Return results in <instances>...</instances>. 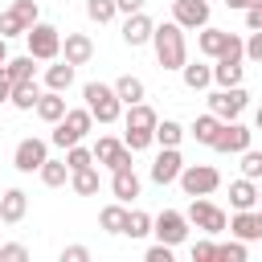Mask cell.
Instances as JSON below:
<instances>
[{
  "mask_svg": "<svg viewBox=\"0 0 262 262\" xmlns=\"http://www.w3.org/2000/svg\"><path fill=\"white\" fill-rule=\"evenodd\" d=\"M196 49L205 53V57H246V41L237 37V33H225V29H213V25H205L201 29V37H196Z\"/></svg>",
  "mask_w": 262,
  "mask_h": 262,
  "instance_id": "obj_2",
  "label": "cell"
},
{
  "mask_svg": "<svg viewBox=\"0 0 262 262\" xmlns=\"http://www.w3.org/2000/svg\"><path fill=\"white\" fill-rule=\"evenodd\" d=\"M250 139H254V131H250L246 123H237V119H221L217 139H213V151H221V156H242V151L250 147Z\"/></svg>",
  "mask_w": 262,
  "mask_h": 262,
  "instance_id": "obj_8",
  "label": "cell"
},
{
  "mask_svg": "<svg viewBox=\"0 0 262 262\" xmlns=\"http://www.w3.org/2000/svg\"><path fill=\"white\" fill-rule=\"evenodd\" d=\"M246 29H250V33L262 29V4H250V8H246Z\"/></svg>",
  "mask_w": 262,
  "mask_h": 262,
  "instance_id": "obj_47",
  "label": "cell"
},
{
  "mask_svg": "<svg viewBox=\"0 0 262 262\" xmlns=\"http://www.w3.org/2000/svg\"><path fill=\"white\" fill-rule=\"evenodd\" d=\"M33 61H37L33 53H25V57H8V61H4V74H8L12 82H25V78H33Z\"/></svg>",
  "mask_w": 262,
  "mask_h": 262,
  "instance_id": "obj_34",
  "label": "cell"
},
{
  "mask_svg": "<svg viewBox=\"0 0 262 262\" xmlns=\"http://www.w3.org/2000/svg\"><path fill=\"white\" fill-rule=\"evenodd\" d=\"M90 151H94V164H102V168H111V172L131 164V147H127L123 139H115V135H102Z\"/></svg>",
  "mask_w": 262,
  "mask_h": 262,
  "instance_id": "obj_12",
  "label": "cell"
},
{
  "mask_svg": "<svg viewBox=\"0 0 262 262\" xmlns=\"http://www.w3.org/2000/svg\"><path fill=\"white\" fill-rule=\"evenodd\" d=\"M151 139H156L160 147H180V139H184V127H180L176 119H156V131H151Z\"/></svg>",
  "mask_w": 262,
  "mask_h": 262,
  "instance_id": "obj_29",
  "label": "cell"
},
{
  "mask_svg": "<svg viewBox=\"0 0 262 262\" xmlns=\"http://www.w3.org/2000/svg\"><path fill=\"white\" fill-rule=\"evenodd\" d=\"M151 29H156V20L139 8V12H131V16L123 20V41H127L131 49H139V45H147V41H151Z\"/></svg>",
  "mask_w": 262,
  "mask_h": 262,
  "instance_id": "obj_15",
  "label": "cell"
},
{
  "mask_svg": "<svg viewBox=\"0 0 262 262\" xmlns=\"http://www.w3.org/2000/svg\"><path fill=\"white\" fill-rule=\"evenodd\" d=\"M25 33H29V29H25V20H20L12 8H4V12H0V37L8 41V37H25Z\"/></svg>",
  "mask_w": 262,
  "mask_h": 262,
  "instance_id": "obj_37",
  "label": "cell"
},
{
  "mask_svg": "<svg viewBox=\"0 0 262 262\" xmlns=\"http://www.w3.org/2000/svg\"><path fill=\"white\" fill-rule=\"evenodd\" d=\"M188 225H196L201 233H209V237H217V233H225V225H229V217H225V209H217L213 201H205V196H192V205H188Z\"/></svg>",
  "mask_w": 262,
  "mask_h": 262,
  "instance_id": "obj_7",
  "label": "cell"
},
{
  "mask_svg": "<svg viewBox=\"0 0 262 262\" xmlns=\"http://www.w3.org/2000/svg\"><path fill=\"white\" fill-rule=\"evenodd\" d=\"M172 250H176V246L156 242V246H147V254H143V258H147V262H172Z\"/></svg>",
  "mask_w": 262,
  "mask_h": 262,
  "instance_id": "obj_44",
  "label": "cell"
},
{
  "mask_svg": "<svg viewBox=\"0 0 262 262\" xmlns=\"http://www.w3.org/2000/svg\"><path fill=\"white\" fill-rule=\"evenodd\" d=\"M115 94H119V102L123 106H131V102H143V94H147V86L135 78V74H123L119 82H115Z\"/></svg>",
  "mask_w": 262,
  "mask_h": 262,
  "instance_id": "obj_28",
  "label": "cell"
},
{
  "mask_svg": "<svg viewBox=\"0 0 262 262\" xmlns=\"http://www.w3.org/2000/svg\"><path fill=\"white\" fill-rule=\"evenodd\" d=\"M123 233H127V237H147V233H151V217H147L143 209H127V225H123Z\"/></svg>",
  "mask_w": 262,
  "mask_h": 262,
  "instance_id": "obj_33",
  "label": "cell"
},
{
  "mask_svg": "<svg viewBox=\"0 0 262 262\" xmlns=\"http://www.w3.org/2000/svg\"><path fill=\"white\" fill-rule=\"evenodd\" d=\"M143 4H147V0H115V8H119V12H127V16H131V12H139Z\"/></svg>",
  "mask_w": 262,
  "mask_h": 262,
  "instance_id": "obj_48",
  "label": "cell"
},
{
  "mask_svg": "<svg viewBox=\"0 0 262 262\" xmlns=\"http://www.w3.org/2000/svg\"><path fill=\"white\" fill-rule=\"evenodd\" d=\"M90 164H94V151H90V147H82V143L66 147V168H70V172H78V168H90Z\"/></svg>",
  "mask_w": 262,
  "mask_h": 262,
  "instance_id": "obj_36",
  "label": "cell"
},
{
  "mask_svg": "<svg viewBox=\"0 0 262 262\" xmlns=\"http://www.w3.org/2000/svg\"><path fill=\"white\" fill-rule=\"evenodd\" d=\"M151 45H156V61H160L164 70H180V66L188 61L184 29H180L176 20H168V25H156V29H151Z\"/></svg>",
  "mask_w": 262,
  "mask_h": 262,
  "instance_id": "obj_1",
  "label": "cell"
},
{
  "mask_svg": "<svg viewBox=\"0 0 262 262\" xmlns=\"http://www.w3.org/2000/svg\"><path fill=\"white\" fill-rule=\"evenodd\" d=\"M242 176L262 180V151H258V147H246V151H242Z\"/></svg>",
  "mask_w": 262,
  "mask_h": 262,
  "instance_id": "obj_39",
  "label": "cell"
},
{
  "mask_svg": "<svg viewBox=\"0 0 262 262\" xmlns=\"http://www.w3.org/2000/svg\"><path fill=\"white\" fill-rule=\"evenodd\" d=\"M37 98H41V86H37V78H25V82H12V106L16 111H33L37 106Z\"/></svg>",
  "mask_w": 262,
  "mask_h": 262,
  "instance_id": "obj_24",
  "label": "cell"
},
{
  "mask_svg": "<svg viewBox=\"0 0 262 262\" xmlns=\"http://www.w3.org/2000/svg\"><path fill=\"white\" fill-rule=\"evenodd\" d=\"M82 98H86V111H90L98 123H115V119L123 115V102H119L115 86H106V82H86V86H82Z\"/></svg>",
  "mask_w": 262,
  "mask_h": 262,
  "instance_id": "obj_3",
  "label": "cell"
},
{
  "mask_svg": "<svg viewBox=\"0 0 262 262\" xmlns=\"http://www.w3.org/2000/svg\"><path fill=\"white\" fill-rule=\"evenodd\" d=\"M70 188H74L78 196H94V192L102 188V176H98V168L90 164V168H78V172H70Z\"/></svg>",
  "mask_w": 262,
  "mask_h": 262,
  "instance_id": "obj_25",
  "label": "cell"
},
{
  "mask_svg": "<svg viewBox=\"0 0 262 262\" xmlns=\"http://www.w3.org/2000/svg\"><path fill=\"white\" fill-rule=\"evenodd\" d=\"M70 86H74V66L61 57L57 66H49V70H45V90H61V94H66Z\"/></svg>",
  "mask_w": 262,
  "mask_h": 262,
  "instance_id": "obj_26",
  "label": "cell"
},
{
  "mask_svg": "<svg viewBox=\"0 0 262 262\" xmlns=\"http://www.w3.org/2000/svg\"><path fill=\"white\" fill-rule=\"evenodd\" d=\"M139 176H135V168L127 164V168H115V176H111V192H115V201H123V205H131L135 196H139Z\"/></svg>",
  "mask_w": 262,
  "mask_h": 262,
  "instance_id": "obj_18",
  "label": "cell"
},
{
  "mask_svg": "<svg viewBox=\"0 0 262 262\" xmlns=\"http://www.w3.org/2000/svg\"><path fill=\"white\" fill-rule=\"evenodd\" d=\"M61 57H66L70 66H86V61L94 57V41H90L86 33H66V37H61Z\"/></svg>",
  "mask_w": 262,
  "mask_h": 262,
  "instance_id": "obj_17",
  "label": "cell"
},
{
  "mask_svg": "<svg viewBox=\"0 0 262 262\" xmlns=\"http://www.w3.org/2000/svg\"><path fill=\"white\" fill-rule=\"evenodd\" d=\"M246 254H250V250H246V242H242V237H233V242H221V246H217V258H221V262H246Z\"/></svg>",
  "mask_w": 262,
  "mask_h": 262,
  "instance_id": "obj_38",
  "label": "cell"
},
{
  "mask_svg": "<svg viewBox=\"0 0 262 262\" xmlns=\"http://www.w3.org/2000/svg\"><path fill=\"white\" fill-rule=\"evenodd\" d=\"M176 180H180L184 196H209V192L221 188V172H217L213 164H184Z\"/></svg>",
  "mask_w": 262,
  "mask_h": 262,
  "instance_id": "obj_5",
  "label": "cell"
},
{
  "mask_svg": "<svg viewBox=\"0 0 262 262\" xmlns=\"http://www.w3.org/2000/svg\"><path fill=\"white\" fill-rule=\"evenodd\" d=\"M25 213H29V192L25 188H8L0 196V221L4 225H16V221H25Z\"/></svg>",
  "mask_w": 262,
  "mask_h": 262,
  "instance_id": "obj_19",
  "label": "cell"
},
{
  "mask_svg": "<svg viewBox=\"0 0 262 262\" xmlns=\"http://www.w3.org/2000/svg\"><path fill=\"white\" fill-rule=\"evenodd\" d=\"M25 45H29V53H33L37 61H57V57H61V29L37 20V25L25 33Z\"/></svg>",
  "mask_w": 262,
  "mask_h": 262,
  "instance_id": "obj_6",
  "label": "cell"
},
{
  "mask_svg": "<svg viewBox=\"0 0 262 262\" xmlns=\"http://www.w3.org/2000/svg\"><path fill=\"white\" fill-rule=\"evenodd\" d=\"M0 233H4V229H0Z\"/></svg>",
  "mask_w": 262,
  "mask_h": 262,
  "instance_id": "obj_53",
  "label": "cell"
},
{
  "mask_svg": "<svg viewBox=\"0 0 262 262\" xmlns=\"http://www.w3.org/2000/svg\"><path fill=\"white\" fill-rule=\"evenodd\" d=\"M254 127H258V131H262V106H258V111H254Z\"/></svg>",
  "mask_w": 262,
  "mask_h": 262,
  "instance_id": "obj_52",
  "label": "cell"
},
{
  "mask_svg": "<svg viewBox=\"0 0 262 262\" xmlns=\"http://www.w3.org/2000/svg\"><path fill=\"white\" fill-rule=\"evenodd\" d=\"M90 127H94V115H90L86 106H74V111L66 106V115H61V119L53 123V143H57V147L66 151V147H74V143H82Z\"/></svg>",
  "mask_w": 262,
  "mask_h": 262,
  "instance_id": "obj_4",
  "label": "cell"
},
{
  "mask_svg": "<svg viewBox=\"0 0 262 262\" xmlns=\"http://www.w3.org/2000/svg\"><path fill=\"white\" fill-rule=\"evenodd\" d=\"M61 262H90V250L86 246H66L61 250Z\"/></svg>",
  "mask_w": 262,
  "mask_h": 262,
  "instance_id": "obj_46",
  "label": "cell"
},
{
  "mask_svg": "<svg viewBox=\"0 0 262 262\" xmlns=\"http://www.w3.org/2000/svg\"><path fill=\"white\" fill-rule=\"evenodd\" d=\"M98 225H102L106 233H123V225H127V205H123V201L106 205V209L98 213Z\"/></svg>",
  "mask_w": 262,
  "mask_h": 262,
  "instance_id": "obj_32",
  "label": "cell"
},
{
  "mask_svg": "<svg viewBox=\"0 0 262 262\" xmlns=\"http://www.w3.org/2000/svg\"><path fill=\"white\" fill-rule=\"evenodd\" d=\"M229 233L242 237V242H258V237H262V213H258V209H233Z\"/></svg>",
  "mask_w": 262,
  "mask_h": 262,
  "instance_id": "obj_14",
  "label": "cell"
},
{
  "mask_svg": "<svg viewBox=\"0 0 262 262\" xmlns=\"http://www.w3.org/2000/svg\"><path fill=\"white\" fill-rule=\"evenodd\" d=\"M151 233L156 242H168V246H180L188 237V217L176 213V209H164L160 217H151Z\"/></svg>",
  "mask_w": 262,
  "mask_h": 262,
  "instance_id": "obj_10",
  "label": "cell"
},
{
  "mask_svg": "<svg viewBox=\"0 0 262 262\" xmlns=\"http://www.w3.org/2000/svg\"><path fill=\"white\" fill-rule=\"evenodd\" d=\"M115 0H86V16L94 20V25H106V20H115Z\"/></svg>",
  "mask_w": 262,
  "mask_h": 262,
  "instance_id": "obj_35",
  "label": "cell"
},
{
  "mask_svg": "<svg viewBox=\"0 0 262 262\" xmlns=\"http://www.w3.org/2000/svg\"><path fill=\"white\" fill-rule=\"evenodd\" d=\"M25 258H29V250L20 242H0V262H25Z\"/></svg>",
  "mask_w": 262,
  "mask_h": 262,
  "instance_id": "obj_43",
  "label": "cell"
},
{
  "mask_svg": "<svg viewBox=\"0 0 262 262\" xmlns=\"http://www.w3.org/2000/svg\"><path fill=\"white\" fill-rule=\"evenodd\" d=\"M123 143H127L131 151H143V147H151L156 139H151V131H123Z\"/></svg>",
  "mask_w": 262,
  "mask_h": 262,
  "instance_id": "obj_42",
  "label": "cell"
},
{
  "mask_svg": "<svg viewBox=\"0 0 262 262\" xmlns=\"http://www.w3.org/2000/svg\"><path fill=\"white\" fill-rule=\"evenodd\" d=\"M12 12L25 20V29H33V25L41 20V8H37V0H12Z\"/></svg>",
  "mask_w": 262,
  "mask_h": 262,
  "instance_id": "obj_40",
  "label": "cell"
},
{
  "mask_svg": "<svg viewBox=\"0 0 262 262\" xmlns=\"http://www.w3.org/2000/svg\"><path fill=\"white\" fill-rule=\"evenodd\" d=\"M180 168H184L180 147H160V156H156V164H151V180H156V184H172V180L180 176Z\"/></svg>",
  "mask_w": 262,
  "mask_h": 262,
  "instance_id": "obj_16",
  "label": "cell"
},
{
  "mask_svg": "<svg viewBox=\"0 0 262 262\" xmlns=\"http://www.w3.org/2000/svg\"><path fill=\"white\" fill-rule=\"evenodd\" d=\"M4 61H8V41L0 37V66H4Z\"/></svg>",
  "mask_w": 262,
  "mask_h": 262,
  "instance_id": "obj_51",
  "label": "cell"
},
{
  "mask_svg": "<svg viewBox=\"0 0 262 262\" xmlns=\"http://www.w3.org/2000/svg\"><path fill=\"white\" fill-rule=\"evenodd\" d=\"M250 4H262V0H225V8H242V12H246Z\"/></svg>",
  "mask_w": 262,
  "mask_h": 262,
  "instance_id": "obj_50",
  "label": "cell"
},
{
  "mask_svg": "<svg viewBox=\"0 0 262 262\" xmlns=\"http://www.w3.org/2000/svg\"><path fill=\"white\" fill-rule=\"evenodd\" d=\"M229 205H233V209H254V205H258V180H250V176L233 180V184H229Z\"/></svg>",
  "mask_w": 262,
  "mask_h": 262,
  "instance_id": "obj_22",
  "label": "cell"
},
{
  "mask_svg": "<svg viewBox=\"0 0 262 262\" xmlns=\"http://www.w3.org/2000/svg\"><path fill=\"white\" fill-rule=\"evenodd\" d=\"M213 82L217 86H242V57H217L213 61Z\"/></svg>",
  "mask_w": 262,
  "mask_h": 262,
  "instance_id": "obj_23",
  "label": "cell"
},
{
  "mask_svg": "<svg viewBox=\"0 0 262 262\" xmlns=\"http://www.w3.org/2000/svg\"><path fill=\"white\" fill-rule=\"evenodd\" d=\"M45 160H49V143L37 139V135H33V139H20L16 151H12V168H16V172H37Z\"/></svg>",
  "mask_w": 262,
  "mask_h": 262,
  "instance_id": "obj_11",
  "label": "cell"
},
{
  "mask_svg": "<svg viewBox=\"0 0 262 262\" xmlns=\"http://www.w3.org/2000/svg\"><path fill=\"white\" fill-rule=\"evenodd\" d=\"M180 78H184V86H188V90H205V86L213 82V66L184 61V66H180Z\"/></svg>",
  "mask_w": 262,
  "mask_h": 262,
  "instance_id": "obj_27",
  "label": "cell"
},
{
  "mask_svg": "<svg viewBox=\"0 0 262 262\" xmlns=\"http://www.w3.org/2000/svg\"><path fill=\"white\" fill-rule=\"evenodd\" d=\"M12 98V78L4 74V66H0V102H8Z\"/></svg>",
  "mask_w": 262,
  "mask_h": 262,
  "instance_id": "obj_49",
  "label": "cell"
},
{
  "mask_svg": "<svg viewBox=\"0 0 262 262\" xmlns=\"http://www.w3.org/2000/svg\"><path fill=\"white\" fill-rule=\"evenodd\" d=\"M246 57H250V61H262V29L250 33V41H246Z\"/></svg>",
  "mask_w": 262,
  "mask_h": 262,
  "instance_id": "obj_45",
  "label": "cell"
},
{
  "mask_svg": "<svg viewBox=\"0 0 262 262\" xmlns=\"http://www.w3.org/2000/svg\"><path fill=\"white\" fill-rule=\"evenodd\" d=\"M172 20L188 33V29H205L209 25V0H176L172 4Z\"/></svg>",
  "mask_w": 262,
  "mask_h": 262,
  "instance_id": "obj_13",
  "label": "cell"
},
{
  "mask_svg": "<svg viewBox=\"0 0 262 262\" xmlns=\"http://www.w3.org/2000/svg\"><path fill=\"white\" fill-rule=\"evenodd\" d=\"M156 111L147 106V102H131L127 106V115H123V123H127V131H156Z\"/></svg>",
  "mask_w": 262,
  "mask_h": 262,
  "instance_id": "obj_21",
  "label": "cell"
},
{
  "mask_svg": "<svg viewBox=\"0 0 262 262\" xmlns=\"http://www.w3.org/2000/svg\"><path fill=\"white\" fill-rule=\"evenodd\" d=\"M37 119L41 123H57L61 115H66V98H61V90H41V98H37Z\"/></svg>",
  "mask_w": 262,
  "mask_h": 262,
  "instance_id": "obj_20",
  "label": "cell"
},
{
  "mask_svg": "<svg viewBox=\"0 0 262 262\" xmlns=\"http://www.w3.org/2000/svg\"><path fill=\"white\" fill-rule=\"evenodd\" d=\"M37 176H41L45 188H61V184L70 180V168H66V160H45V164L37 168Z\"/></svg>",
  "mask_w": 262,
  "mask_h": 262,
  "instance_id": "obj_31",
  "label": "cell"
},
{
  "mask_svg": "<svg viewBox=\"0 0 262 262\" xmlns=\"http://www.w3.org/2000/svg\"><path fill=\"white\" fill-rule=\"evenodd\" d=\"M217 127H221V119L209 111V115H201L192 127H188V135L196 139V143H205V147H213V139H217Z\"/></svg>",
  "mask_w": 262,
  "mask_h": 262,
  "instance_id": "obj_30",
  "label": "cell"
},
{
  "mask_svg": "<svg viewBox=\"0 0 262 262\" xmlns=\"http://www.w3.org/2000/svg\"><path fill=\"white\" fill-rule=\"evenodd\" d=\"M246 90L242 86H217L213 94H209V111L217 115V119H237L242 111H246Z\"/></svg>",
  "mask_w": 262,
  "mask_h": 262,
  "instance_id": "obj_9",
  "label": "cell"
},
{
  "mask_svg": "<svg viewBox=\"0 0 262 262\" xmlns=\"http://www.w3.org/2000/svg\"><path fill=\"white\" fill-rule=\"evenodd\" d=\"M213 258H217V242H213L209 233H205L201 242H192V262H213Z\"/></svg>",
  "mask_w": 262,
  "mask_h": 262,
  "instance_id": "obj_41",
  "label": "cell"
}]
</instances>
